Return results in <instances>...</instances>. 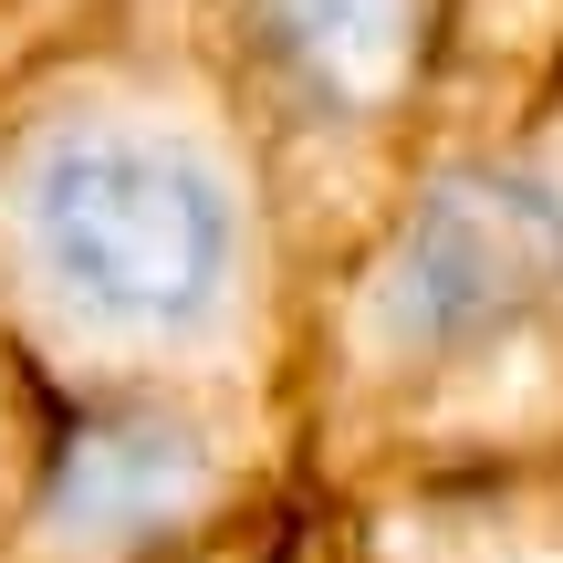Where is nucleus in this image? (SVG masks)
<instances>
[{
    "instance_id": "4",
    "label": "nucleus",
    "mask_w": 563,
    "mask_h": 563,
    "mask_svg": "<svg viewBox=\"0 0 563 563\" xmlns=\"http://www.w3.org/2000/svg\"><path fill=\"white\" fill-rule=\"evenodd\" d=\"M230 74L262 115L344 125L397 84L407 0H220Z\"/></svg>"
},
{
    "instance_id": "3",
    "label": "nucleus",
    "mask_w": 563,
    "mask_h": 563,
    "mask_svg": "<svg viewBox=\"0 0 563 563\" xmlns=\"http://www.w3.org/2000/svg\"><path fill=\"white\" fill-rule=\"evenodd\" d=\"M563 282V209L532 178H460L407 220L376 292V334L407 355H481Z\"/></svg>"
},
{
    "instance_id": "5",
    "label": "nucleus",
    "mask_w": 563,
    "mask_h": 563,
    "mask_svg": "<svg viewBox=\"0 0 563 563\" xmlns=\"http://www.w3.org/2000/svg\"><path fill=\"white\" fill-rule=\"evenodd\" d=\"M42 418H53V386L0 344V511H11L21 470H32V449H42Z\"/></svg>"
},
{
    "instance_id": "1",
    "label": "nucleus",
    "mask_w": 563,
    "mask_h": 563,
    "mask_svg": "<svg viewBox=\"0 0 563 563\" xmlns=\"http://www.w3.org/2000/svg\"><path fill=\"white\" fill-rule=\"evenodd\" d=\"M241 292L251 188L209 125L115 74L0 104V344L53 397H188Z\"/></svg>"
},
{
    "instance_id": "2",
    "label": "nucleus",
    "mask_w": 563,
    "mask_h": 563,
    "mask_svg": "<svg viewBox=\"0 0 563 563\" xmlns=\"http://www.w3.org/2000/svg\"><path fill=\"white\" fill-rule=\"evenodd\" d=\"M230 449L178 386L53 397L42 449L0 511V563H178L209 543Z\"/></svg>"
}]
</instances>
